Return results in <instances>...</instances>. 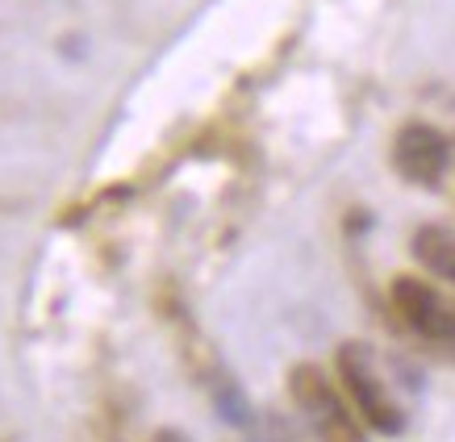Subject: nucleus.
<instances>
[{
    "instance_id": "f257e3e1",
    "label": "nucleus",
    "mask_w": 455,
    "mask_h": 442,
    "mask_svg": "<svg viewBox=\"0 0 455 442\" xmlns=\"http://www.w3.org/2000/svg\"><path fill=\"white\" fill-rule=\"evenodd\" d=\"M334 367H339V380H343L355 414L363 417V426L385 434V438H397L401 430H405V414H401L397 397L388 392L372 351L363 343H343L339 355H334Z\"/></svg>"
},
{
    "instance_id": "f03ea898",
    "label": "nucleus",
    "mask_w": 455,
    "mask_h": 442,
    "mask_svg": "<svg viewBox=\"0 0 455 442\" xmlns=\"http://www.w3.org/2000/svg\"><path fill=\"white\" fill-rule=\"evenodd\" d=\"M289 392H292V401H297V409L305 414V422L314 426L317 442H368L363 438V426L343 405L339 388L331 384V375L322 372L317 363H297L292 367Z\"/></svg>"
},
{
    "instance_id": "7ed1b4c3",
    "label": "nucleus",
    "mask_w": 455,
    "mask_h": 442,
    "mask_svg": "<svg viewBox=\"0 0 455 442\" xmlns=\"http://www.w3.org/2000/svg\"><path fill=\"white\" fill-rule=\"evenodd\" d=\"M388 296H393L397 318L422 343H435L439 351L455 355V301L451 296H443L435 284H427V280H418V276H397Z\"/></svg>"
},
{
    "instance_id": "20e7f679",
    "label": "nucleus",
    "mask_w": 455,
    "mask_h": 442,
    "mask_svg": "<svg viewBox=\"0 0 455 442\" xmlns=\"http://www.w3.org/2000/svg\"><path fill=\"white\" fill-rule=\"evenodd\" d=\"M447 163H451V146L435 125L427 122H410L397 130L393 138V167L405 184H418V188H435V184L447 176Z\"/></svg>"
},
{
    "instance_id": "39448f33",
    "label": "nucleus",
    "mask_w": 455,
    "mask_h": 442,
    "mask_svg": "<svg viewBox=\"0 0 455 442\" xmlns=\"http://www.w3.org/2000/svg\"><path fill=\"white\" fill-rule=\"evenodd\" d=\"M414 259L435 280L455 284V230H447V225H422L414 234Z\"/></svg>"
},
{
    "instance_id": "423d86ee",
    "label": "nucleus",
    "mask_w": 455,
    "mask_h": 442,
    "mask_svg": "<svg viewBox=\"0 0 455 442\" xmlns=\"http://www.w3.org/2000/svg\"><path fill=\"white\" fill-rule=\"evenodd\" d=\"M218 409H221V417H226V422H247V397H243V392H238V384L235 380H226V384L218 388Z\"/></svg>"
},
{
    "instance_id": "0eeeda50",
    "label": "nucleus",
    "mask_w": 455,
    "mask_h": 442,
    "mask_svg": "<svg viewBox=\"0 0 455 442\" xmlns=\"http://www.w3.org/2000/svg\"><path fill=\"white\" fill-rule=\"evenodd\" d=\"M155 442H188V434H184V430H159Z\"/></svg>"
}]
</instances>
